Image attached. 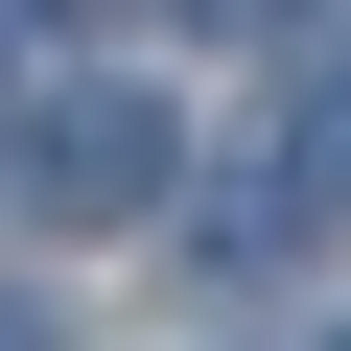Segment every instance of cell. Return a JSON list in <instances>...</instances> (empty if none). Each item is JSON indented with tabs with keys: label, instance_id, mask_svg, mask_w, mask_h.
Returning <instances> with one entry per match:
<instances>
[{
	"label": "cell",
	"instance_id": "cell-1",
	"mask_svg": "<svg viewBox=\"0 0 351 351\" xmlns=\"http://www.w3.org/2000/svg\"><path fill=\"white\" fill-rule=\"evenodd\" d=\"M0 164H24V211H47V234H117V211H164V164H188V141H164L141 71H94V94H47Z\"/></svg>",
	"mask_w": 351,
	"mask_h": 351
},
{
	"label": "cell",
	"instance_id": "cell-2",
	"mask_svg": "<svg viewBox=\"0 0 351 351\" xmlns=\"http://www.w3.org/2000/svg\"><path fill=\"white\" fill-rule=\"evenodd\" d=\"M0 351H71V328H47V304H24V281H0Z\"/></svg>",
	"mask_w": 351,
	"mask_h": 351
}]
</instances>
